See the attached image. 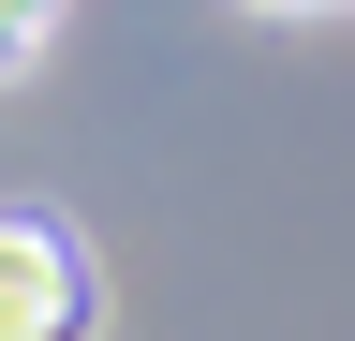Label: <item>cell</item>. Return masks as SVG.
<instances>
[{
	"label": "cell",
	"instance_id": "1",
	"mask_svg": "<svg viewBox=\"0 0 355 341\" xmlns=\"http://www.w3.org/2000/svg\"><path fill=\"white\" fill-rule=\"evenodd\" d=\"M0 341H89V252L44 208H0Z\"/></svg>",
	"mask_w": 355,
	"mask_h": 341
},
{
	"label": "cell",
	"instance_id": "2",
	"mask_svg": "<svg viewBox=\"0 0 355 341\" xmlns=\"http://www.w3.org/2000/svg\"><path fill=\"white\" fill-rule=\"evenodd\" d=\"M44 45H60V0H0V90H15Z\"/></svg>",
	"mask_w": 355,
	"mask_h": 341
},
{
	"label": "cell",
	"instance_id": "3",
	"mask_svg": "<svg viewBox=\"0 0 355 341\" xmlns=\"http://www.w3.org/2000/svg\"><path fill=\"white\" fill-rule=\"evenodd\" d=\"M252 15H340V0H252Z\"/></svg>",
	"mask_w": 355,
	"mask_h": 341
}]
</instances>
